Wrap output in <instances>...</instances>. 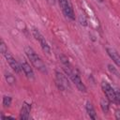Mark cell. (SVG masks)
I'll use <instances>...</instances> for the list:
<instances>
[{
    "mask_svg": "<svg viewBox=\"0 0 120 120\" xmlns=\"http://www.w3.org/2000/svg\"><path fill=\"white\" fill-rule=\"evenodd\" d=\"M24 52L26 54V56L28 57V59L30 60L31 64L33 65L34 68H36L38 71H40L41 73L46 74L47 71V68L45 63L42 61V59L39 57V55L34 51V49L30 46H25L24 47Z\"/></svg>",
    "mask_w": 120,
    "mask_h": 120,
    "instance_id": "6da1fadb",
    "label": "cell"
},
{
    "mask_svg": "<svg viewBox=\"0 0 120 120\" xmlns=\"http://www.w3.org/2000/svg\"><path fill=\"white\" fill-rule=\"evenodd\" d=\"M64 69H65L66 73L68 74V77L70 78V80L72 81V82L75 84V86L77 87V89H78L80 92L85 93V92L87 91V89H86L85 84L82 82V81L80 75H79L72 68H64Z\"/></svg>",
    "mask_w": 120,
    "mask_h": 120,
    "instance_id": "7a4b0ae2",
    "label": "cell"
},
{
    "mask_svg": "<svg viewBox=\"0 0 120 120\" xmlns=\"http://www.w3.org/2000/svg\"><path fill=\"white\" fill-rule=\"evenodd\" d=\"M31 32H32V35L34 36V38L39 42V45H40L42 51H43L44 52H46L47 54H50V53H51V48H50V45L48 44L47 40L45 39L44 36L40 33V31H39L38 28L33 27L32 30H31Z\"/></svg>",
    "mask_w": 120,
    "mask_h": 120,
    "instance_id": "3957f363",
    "label": "cell"
},
{
    "mask_svg": "<svg viewBox=\"0 0 120 120\" xmlns=\"http://www.w3.org/2000/svg\"><path fill=\"white\" fill-rule=\"evenodd\" d=\"M58 4L66 17H68L70 20H75V14L72 6L68 0H58Z\"/></svg>",
    "mask_w": 120,
    "mask_h": 120,
    "instance_id": "277c9868",
    "label": "cell"
},
{
    "mask_svg": "<svg viewBox=\"0 0 120 120\" xmlns=\"http://www.w3.org/2000/svg\"><path fill=\"white\" fill-rule=\"evenodd\" d=\"M101 88H102V91H103V93L105 94L106 98H107L111 102H116L114 88H112V85H111L108 82L103 81V82H101Z\"/></svg>",
    "mask_w": 120,
    "mask_h": 120,
    "instance_id": "5b68a950",
    "label": "cell"
},
{
    "mask_svg": "<svg viewBox=\"0 0 120 120\" xmlns=\"http://www.w3.org/2000/svg\"><path fill=\"white\" fill-rule=\"evenodd\" d=\"M4 57L6 58V61L8 62V64L9 65V67L16 72V73H20L21 72V70H22V68H21V65H20V63L14 58V56L9 52V51H7L4 54Z\"/></svg>",
    "mask_w": 120,
    "mask_h": 120,
    "instance_id": "8992f818",
    "label": "cell"
},
{
    "mask_svg": "<svg viewBox=\"0 0 120 120\" xmlns=\"http://www.w3.org/2000/svg\"><path fill=\"white\" fill-rule=\"evenodd\" d=\"M55 82H56V85L58 89L61 91H65L68 88H69V83H68L67 77L60 71L55 72Z\"/></svg>",
    "mask_w": 120,
    "mask_h": 120,
    "instance_id": "52a82bcc",
    "label": "cell"
},
{
    "mask_svg": "<svg viewBox=\"0 0 120 120\" xmlns=\"http://www.w3.org/2000/svg\"><path fill=\"white\" fill-rule=\"evenodd\" d=\"M20 65H21L22 70L23 71L24 75H25L29 80H31V81L34 80V79H35V73H34V71H33L32 67L27 63V61L24 60V59H22Z\"/></svg>",
    "mask_w": 120,
    "mask_h": 120,
    "instance_id": "ba28073f",
    "label": "cell"
},
{
    "mask_svg": "<svg viewBox=\"0 0 120 120\" xmlns=\"http://www.w3.org/2000/svg\"><path fill=\"white\" fill-rule=\"evenodd\" d=\"M106 52L108 53V55L110 56V58L113 61V63L120 68V54L118 53V52L113 49V48H111V47H107L106 48Z\"/></svg>",
    "mask_w": 120,
    "mask_h": 120,
    "instance_id": "9c48e42d",
    "label": "cell"
},
{
    "mask_svg": "<svg viewBox=\"0 0 120 120\" xmlns=\"http://www.w3.org/2000/svg\"><path fill=\"white\" fill-rule=\"evenodd\" d=\"M30 111H31V105L26 102H23L22 109H21V112H20V119H22V120L29 119Z\"/></svg>",
    "mask_w": 120,
    "mask_h": 120,
    "instance_id": "30bf717a",
    "label": "cell"
},
{
    "mask_svg": "<svg viewBox=\"0 0 120 120\" xmlns=\"http://www.w3.org/2000/svg\"><path fill=\"white\" fill-rule=\"evenodd\" d=\"M85 110H86V112H87L88 116L91 119H93V120H96L97 119V113H96L95 108H94L93 104L90 101H87L86 102V104H85Z\"/></svg>",
    "mask_w": 120,
    "mask_h": 120,
    "instance_id": "8fae6325",
    "label": "cell"
},
{
    "mask_svg": "<svg viewBox=\"0 0 120 120\" xmlns=\"http://www.w3.org/2000/svg\"><path fill=\"white\" fill-rule=\"evenodd\" d=\"M100 108L104 113H107L110 110V100L107 98H102L100 99Z\"/></svg>",
    "mask_w": 120,
    "mask_h": 120,
    "instance_id": "7c38bea8",
    "label": "cell"
},
{
    "mask_svg": "<svg viewBox=\"0 0 120 120\" xmlns=\"http://www.w3.org/2000/svg\"><path fill=\"white\" fill-rule=\"evenodd\" d=\"M5 79H6L7 82H8V84H10V85L15 84V82H16L15 77H14L10 72H8V71H6V72H5Z\"/></svg>",
    "mask_w": 120,
    "mask_h": 120,
    "instance_id": "4fadbf2b",
    "label": "cell"
},
{
    "mask_svg": "<svg viewBox=\"0 0 120 120\" xmlns=\"http://www.w3.org/2000/svg\"><path fill=\"white\" fill-rule=\"evenodd\" d=\"M59 59H60V61H61V63H62V65H63L64 68H72L71 67V64L69 63V61H68V57L66 55L60 54L59 55Z\"/></svg>",
    "mask_w": 120,
    "mask_h": 120,
    "instance_id": "5bb4252c",
    "label": "cell"
},
{
    "mask_svg": "<svg viewBox=\"0 0 120 120\" xmlns=\"http://www.w3.org/2000/svg\"><path fill=\"white\" fill-rule=\"evenodd\" d=\"M108 69H109V71L112 74V75H115L116 77H120V74H119V72H118V70L116 69V68L114 67V66H112V64H108Z\"/></svg>",
    "mask_w": 120,
    "mask_h": 120,
    "instance_id": "9a60e30c",
    "label": "cell"
},
{
    "mask_svg": "<svg viewBox=\"0 0 120 120\" xmlns=\"http://www.w3.org/2000/svg\"><path fill=\"white\" fill-rule=\"evenodd\" d=\"M12 102V98L9 96H4L3 97V105L5 107H9L11 105Z\"/></svg>",
    "mask_w": 120,
    "mask_h": 120,
    "instance_id": "2e32d148",
    "label": "cell"
},
{
    "mask_svg": "<svg viewBox=\"0 0 120 120\" xmlns=\"http://www.w3.org/2000/svg\"><path fill=\"white\" fill-rule=\"evenodd\" d=\"M7 51H8V47H7L6 43L4 42V40L1 39V42H0V52H1L2 54H4Z\"/></svg>",
    "mask_w": 120,
    "mask_h": 120,
    "instance_id": "e0dca14e",
    "label": "cell"
},
{
    "mask_svg": "<svg viewBox=\"0 0 120 120\" xmlns=\"http://www.w3.org/2000/svg\"><path fill=\"white\" fill-rule=\"evenodd\" d=\"M114 91H115V98H116V102L120 105V89H118V88H116V89H114Z\"/></svg>",
    "mask_w": 120,
    "mask_h": 120,
    "instance_id": "ac0fdd59",
    "label": "cell"
},
{
    "mask_svg": "<svg viewBox=\"0 0 120 120\" xmlns=\"http://www.w3.org/2000/svg\"><path fill=\"white\" fill-rule=\"evenodd\" d=\"M47 2H48L50 5H52H52H54V4H55L56 0H47Z\"/></svg>",
    "mask_w": 120,
    "mask_h": 120,
    "instance_id": "d6986e66",
    "label": "cell"
},
{
    "mask_svg": "<svg viewBox=\"0 0 120 120\" xmlns=\"http://www.w3.org/2000/svg\"><path fill=\"white\" fill-rule=\"evenodd\" d=\"M115 117H116L117 119L120 118V112H119V111H116V112H115Z\"/></svg>",
    "mask_w": 120,
    "mask_h": 120,
    "instance_id": "ffe728a7",
    "label": "cell"
},
{
    "mask_svg": "<svg viewBox=\"0 0 120 120\" xmlns=\"http://www.w3.org/2000/svg\"><path fill=\"white\" fill-rule=\"evenodd\" d=\"M16 1H17V2H22L23 0H16Z\"/></svg>",
    "mask_w": 120,
    "mask_h": 120,
    "instance_id": "44dd1931",
    "label": "cell"
},
{
    "mask_svg": "<svg viewBox=\"0 0 120 120\" xmlns=\"http://www.w3.org/2000/svg\"><path fill=\"white\" fill-rule=\"evenodd\" d=\"M98 1H99V0H98ZM101 1H102V0H101Z\"/></svg>",
    "mask_w": 120,
    "mask_h": 120,
    "instance_id": "7402d4cb",
    "label": "cell"
}]
</instances>
